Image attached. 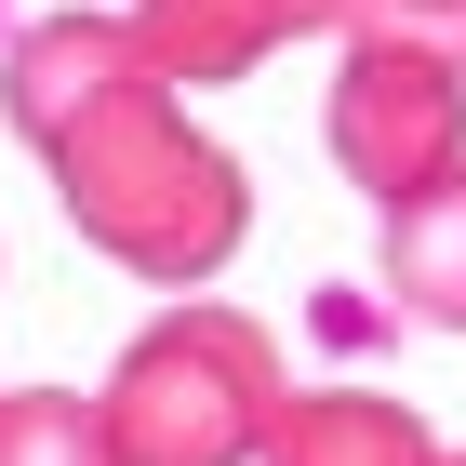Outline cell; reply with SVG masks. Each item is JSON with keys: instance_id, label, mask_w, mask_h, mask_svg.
<instances>
[{"instance_id": "10", "label": "cell", "mask_w": 466, "mask_h": 466, "mask_svg": "<svg viewBox=\"0 0 466 466\" xmlns=\"http://www.w3.org/2000/svg\"><path fill=\"white\" fill-rule=\"evenodd\" d=\"M440 466H466V453H440Z\"/></svg>"}, {"instance_id": "8", "label": "cell", "mask_w": 466, "mask_h": 466, "mask_svg": "<svg viewBox=\"0 0 466 466\" xmlns=\"http://www.w3.org/2000/svg\"><path fill=\"white\" fill-rule=\"evenodd\" d=\"M333 27H347V40H453V54H466V0H347Z\"/></svg>"}, {"instance_id": "3", "label": "cell", "mask_w": 466, "mask_h": 466, "mask_svg": "<svg viewBox=\"0 0 466 466\" xmlns=\"http://www.w3.org/2000/svg\"><path fill=\"white\" fill-rule=\"evenodd\" d=\"M333 160L373 200H427L440 174H466V54L453 40H347L333 67Z\"/></svg>"}, {"instance_id": "1", "label": "cell", "mask_w": 466, "mask_h": 466, "mask_svg": "<svg viewBox=\"0 0 466 466\" xmlns=\"http://www.w3.org/2000/svg\"><path fill=\"white\" fill-rule=\"evenodd\" d=\"M0 120L54 160V200H67V227L107 267H134L160 293H200L240 253L253 187L187 120V94L147 67L134 14H54V27H27L0 54Z\"/></svg>"}, {"instance_id": "5", "label": "cell", "mask_w": 466, "mask_h": 466, "mask_svg": "<svg viewBox=\"0 0 466 466\" xmlns=\"http://www.w3.org/2000/svg\"><path fill=\"white\" fill-rule=\"evenodd\" d=\"M253 466H440V427L387 387H293Z\"/></svg>"}, {"instance_id": "7", "label": "cell", "mask_w": 466, "mask_h": 466, "mask_svg": "<svg viewBox=\"0 0 466 466\" xmlns=\"http://www.w3.org/2000/svg\"><path fill=\"white\" fill-rule=\"evenodd\" d=\"M0 466H120L107 453V413L67 387H14L0 400Z\"/></svg>"}, {"instance_id": "4", "label": "cell", "mask_w": 466, "mask_h": 466, "mask_svg": "<svg viewBox=\"0 0 466 466\" xmlns=\"http://www.w3.org/2000/svg\"><path fill=\"white\" fill-rule=\"evenodd\" d=\"M320 14L307 0H134V40L147 67L174 80V94H200V80H253L280 40H307Z\"/></svg>"}, {"instance_id": "6", "label": "cell", "mask_w": 466, "mask_h": 466, "mask_svg": "<svg viewBox=\"0 0 466 466\" xmlns=\"http://www.w3.org/2000/svg\"><path fill=\"white\" fill-rule=\"evenodd\" d=\"M387 307L427 333H466V174H440L427 200L387 214Z\"/></svg>"}, {"instance_id": "2", "label": "cell", "mask_w": 466, "mask_h": 466, "mask_svg": "<svg viewBox=\"0 0 466 466\" xmlns=\"http://www.w3.org/2000/svg\"><path fill=\"white\" fill-rule=\"evenodd\" d=\"M280 347L267 320L240 307H174V320H147L120 347V373L94 387L107 413V453L120 466H253L267 427H280Z\"/></svg>"}, {"instance_id": "9", "label": "cell", "mask_w": 466, "mask_h": 466, "mask_svg": "<svg viewBox=\"0 0 466 466\" xmlns=\"http://www.w3.org/2000/svg\"><path fill=\"white\" fill-rule=\"evenodd\" d=\"M307 14H320V27H333V14H347V0H307Z\"/></svg>"}]
</instances>
